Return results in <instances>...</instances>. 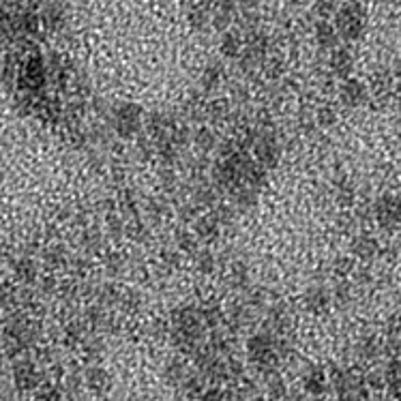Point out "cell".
Masks as SVG:
<instances>
[{"label":"cell","instance_id":"cell-1","mask_svg":"<svg viewBox=\"0 0 401 401\" xmlns=\"http://www.w3.org/2000/svg\"><path fill=\"white\" fill-rule=\"evenodd\" d=\"M172 326V339L179 350L187 354H196V350L202 345L204 335V322L200 318V311L196 307H179L170 318Z\"/></svg>","mask_w":401,"mask_h":401},{"label":"cell","instance_id":"cell-2","mask_svg":"<svg viewBox=\"0 0 401 401\" xmlns=\"http://www.w3.org/2000/svg\"><path fill=\"white\" fill-rule=\"evenodd\" d=\"M247 354L249 360L255 365L257 371L273 374L277 369L279 360H282V354H279V345H277V337L271 333H255L249 337L247 341Z\"/></svg>","mask_w":401,"mask_h":401},{"label":"cell","instance_id":"cell-3","mask_svg":"<svg viewBox=\"0 0 401 401\" xmlns=\"http://www.w3.org/2000/svg\"><path fill=\"white\" fill-rule=\"evenodd\" d=\"M144 118H142V108L135 106V103H120V106L114 108L112 114V127L114 133L123 139H131L135 137L139 131H142Z\"/></svg>","mask_w":401,"mask_h":401},{"label":"cell","instance_id":"cell-4","mask_svg":"<svg viewBox=\"0 0 401 401\" xmlns=\"http://www.w3.org/2000/svg\"><path fill=\"white\" fill-rule=\"evenodd\" d=\"M253 159L266 170H273L282 161V146H279L277 137L268 133V129H257V139L253 144Z\"/></svg>","mask_w":401,"mask_h":401},{"label":"cell","instance_id":"cell-5","mask_svg":"<svg viewBox=\"0 0 401 401\" xmlns=\"http://www.w3.org/2000/svg\"><path fill=\"white\" fill-rule=\"evenodd\" d=\"M13 387L20 393H28L41 387V371L37 363L30 358H20L13 365Z\"/></svg>","mask_w":401,"mask_h":401},{"label":"cell","instance_id":"cell-6","mask_svg":"<svg viewBox=\"0 0 401 401\" xmlns=\"http://www.w3.org/2000/svg\"><path fill=\"white\" fill-rule=\"evenodd\" d=\"M376 215H378V221L385 225V228H389V225H395L401 217V206L395 198L387 196L382 198L378 204H376Z\"/></svg>","mask_w":401,"mask_h":401},{"label":"cell","instance_id":"cell-7","mask_svg":"<svg viewBox=\"0 0 401 401\" xmlns=\"http://www.w3.org/2000/svg\"><path fill=\"white\" fill-rule=\"evenodd\" d=\"M194 228H196L198 240L213 242V240L219 236L221 223H219V219L215 217V213H211V215H202L200 219H196V221H194Z\"/></svg>","mask_w":401,"mask_h":401},{"label":"cell","instance_id":"cell-8","mask_svg":"<svg viewBox=\"0 0 401 401\" xmlns=\"http://www.w3.org/2000/svg\"><path fill=\"white\" fill-rule=\"evenodd\" d=\"M328 303H330V296L322 286H313L305 292L303 305L311 313H324L328 309Z\"/></svg>","mask_w":401,"mask_h":401},{"label":"cell","instance_id":"cell-9","mask_svg":"<svg viewBox=\"0 0 401 401\" xmlns=\"http://www.w3.org/2000/svg\"><path fill=\"white\" fill-rule=\"evenodd\" d=\"M22 84L26 86L28 91H39L41 86L45 84V69L39 60H30L26 62L24 71H22Z\"/></svg>","mask_w":401,"mask_h":401},{"label":"cell","instance_id":"cell-10","mask_svg":"<svg viewBox=\"0 0 401 401\" xmlns=\"http://www.w3.org/2000/svg\"><path fill=\"white\" fill-rule=\"evenodd\" d=\"M84 382H86V387H89L93 393H106L110 389V385H112L110 374L103 367H91L89 371H86V376H84Z\"/></svg>","mask_w":401,"mask_h":401},{"label":"cell","instance_id":"cell-11","mask_svg":"<svg viewBox=\"0 0 401 401\" xmlns=\"http://www.w3.org/2000/svg\"><path fill=\"white\" fill-rule=\"evenodd\" d=\"M266 185H268V170L262 168L260 163H255V161H251L247 165V172H245V187H251V189L260 191V189H264Z\"/></svg>","mask_w":401,"mask_h":401},{"label":"cell","instance_id":"cell-12","mask_svg":"<svg viewBox=\"0 0 401 401\" xmlns=\"http://www.w3.org/2000/svg\"><path fill=\"white\" fill-rule=\"evenodd\" d=\"M303 389L311 397H320L326 391V376L320 369H311L303 378Z\"/></svg>","mask_w":401,"mask_h":401},{"label":"cell","instance_id":"cell-13","mask_svg":"<svg viewBox=\"0 0 401 401\" xmlns=\"http://www.w3.org/2000/svg\"><path fill=\"white\" fill-rule=\"evenodd\" d=\"M198 311H200V318H202L206 328H217L225 318V311H221L217 307V303H204V305H200Z\"/></svg>","mask_w":401,"mask_h":401},{"label":"cell","instance_id":"cell-14","mask_svg":"<svg viewBox=\"0 0 401 401\" xmlns=\"http://www.w3.org/2000/svg\"><path fill=\"white\" fill-rule=\"evenodd\" d=\"M191 371H187V365L183 360H170L168 363V367H165V380L170 382V385L174 387H183V382L187 380Z\"/></svg>","mask_w":401,"mask_h":401},{"label":"cell","instance_id":"cell-15","mask_svg":"<svg viewBox=\"0 0 401 401\" xmlns=\"http://www.w3.org/2000/svg\"><path fill=\"white\" fill-rule=\"evenodd\" d=\"M15 277L20 279L22 284H32L34 279H37V264L32 262L30 257H22L20 262H15Z\"/></svg>","mask_w":401,"mask_h":401},{"label":"cell","instance_id":"cell-16","mask_svg":"<svg viewBox=\"0 0 401 401\" xmlns=\"http://www.w3.org/2000/svg\"><path fill=\"white\" fill-rule=\"evenodd\" d=\"M257 202V191L251 189V187H240L236 189L234 194V206L238 208V211H249L251 206H255Z\"/></svg>","mask_w":401,"mask_h":401},{"label":"cell","instance_id":"cell-17","mask_svg":"<svg viewBox=\"0 0 401 401\" xmlns=\"http://www.w3.org/2000/svg\"><path fill=\"white\" fill-rule=\"evenodd\" d=\"M196 142V146L202 150V152H208V150H213L217 146V135L213 129H208V127H200L194 137H191Z\"/></svg>","mask_w":401,"mask_h":401},{"label":"cell","instance_id":"cell-18","mask_svg":"<svg viewBox=\"0 0 401 401\" xmlns=\"http://www.w3.org/2000/svg\"><path fill=\"white\" fill-rule=\"evenodd\" d=\"M365 93H363V86L358 82H347L343 84L341 89V101L345 103V106H358V103L363 101Z\"/></svg>","mask_w":401,"mask_h":401},{"label":"cell","instance_id":"cell-19","mask_svg":"<svg viewBox=\"0 0 401 401\" xmlns=\"http://www.w3.org/2000/svg\"><path fill=\"white\" fill-rule=\"evenodd\" d=\"M266 395L271 399H275V401L286 397V382H284V378L279 376L277 371L266 374Z\"/></svg>","mask_w":401,"mask_h":401},{"label":"cell","instance_id":"cell-20","mask_svg":"<svg viewBox=\"0 0 401 401\" xmlns=\"http://www.w3.org/2000/svg\"><path fill=\"white\" fill-rule=\"evenodd\" d=\"M196 268L204 275L213 273L217 268V255L211 251V249H202V251H196Z\"/></svg>","mask_w":401,"mask_h":401},{"label":"cell","instance_id":"cell-21","mask_svg":"<svg viewBox=\"0 0 401 401\" xmlns=\"http://www.w3.org/2000/svg\"><path fill=\"white\" fill-rule=\"evenodd\" d=\"M228 277H230L232 288H247V284H249V271L242 262H232Z\"/></svg>","mask_w":401,"mask_h":401},{"label":"cell","instance_id":"cell-22","mask_svg":"<svg viewBox=\"0 0 401 401\" xmlns=\"http://www.w3.org/2000/svg\"><path fill=\"white\" fill-rule=\"evenodd\" d=\"M219 80H221V67L219 65H208L200 76V84H202L204 91H213L219 84Z\"/></svg>","mask_w":401,"mask_h":401},{"label":"cell","instance_id":"cell-23","mask_svg":"<svg viewBox=\"0 0 401 401\" xmlns=\"http://www.w3.org/2000/svg\"><path fill=\"white\" fill-rule=\"evenodd\" d=\"M176 249L183 253H196L198 251V236L187 230L176 232Z\"/></svg>","mask_w":401,"mask_h":401},{"label":"cell","instance_id":"cell-24","mask_svg":"<svg viewBox=\"0 0 401 401\" xmlns=\"http://www.w3.org/2000/svg\"><path fill=\"white\" fill-rule=\"evenodd\" d=\"M204 114H206V118H211V120H223L225 116L230 114V106H228V101L225 99H217V101L208 103V106L204 108Z\"/></svg>","mask_w":401,"mask_h":401},{"label":"cell","instance_id":"cell-25","mask_svg":"<svg viewBox=\"0 0 401 401\" xmlns=\"http://www.w3.org/2000/svg\"><path fill=\"white\" fill-rule=\"evenodd\" d=\"M84 335H86V328H84V324H82L80 320L69 322V324L65 326V341H67L69 345H78V343H82V341H84Z\"/></svg>","mask_w":401,"mask_h":401},{"label":"cell","instance_id":"cell-26","mask_svg":"<svg viewBox=\"0 0 401 401\" xmlns=\"http://www.w3.org/2000/svg\"><path fill=\"white\" fill-rule=\"evenodd\" d=\"M125 266H127V257H125L123 253L110 251V253L106 255V271H108L110 275H118Z\"/></svg>","mask_w":401,"mask_h":401},{"label":"cell","instance_id":"cell-27","mask_svg":"<svg viewBox=\"0 0 401 401\" xmlns=\"http://www.w3.org/2000/svg\"><path fill=\"white\" fill-rule=\"evenodd\" d=\"M34 401H65V395L56 385H43L37 389V399Z\"/></svg>","mask_w":401,"mask_h":401},{"label":"cell","instance_id":"cell-28","mask_svg":"<svg viewBox=\"0 0 401 401\" xmlns=\"http://www.w3.org/2000/svg\"><path fill=\"white\" fill-rule=\"evenodd\" d=\"M240 51V39L236 37V34H225V37L221 39V54L228 56V58H234L236 54Z\"/></svg>","mask_w":401,"mask_h":401},{"label":"cell","instance_id":"cell-29","mask_svg":"<svg viewBox=\"0 0 401 401\" xmlns=\"http://www.w3.org/2000/svg\"><path fill=\"white\" fill-rule=\"evenodd\" d=\"M165 211H168V206L163 202H159V200H150L148 202V217H150V221H154V223L161 221Z\"/></svg>","mask_w":401,"mask_h":401},{"label":"cell","instance_id":"cell-30","mask_svg":"<svg viewBox=\"0 0 401 401\" xmlns=\"http://www.w3.org/2000/svg\"><path fill=\"white\" fill-rule=\"evenodd\" d=\"M161 262L165 268H176L181 264V251L179 249H163L161 251Z\"/></svg>","mask_w":401,"mask_h":401},{"label":"cell","instance_id":"cell-31","mask_svg":"<svg viewBox=\"0 0 401 401\" xmlns=\"http://www.w3.org/2000/svg\"><path fill=\"white\" fill-rule=\"evenodd\" d=\"M374 249H376V242L371 240V238H358L356 242H354V251L358 253V255H363V257H367V255H371L374 253Z\"/></svg>","mask_w":401,"mask_h":401},{"label":"cell","instance_id":"cell-32","mask_svg":"<svg viewBox=\"0 0 401 401\" xmlns=\"http://www.w3.org/2000/svg\"><path fill=\"white\" fill-rule=\"evenodd\" d=\"M225 393L219 389V387H211V389H206L196 401H223Z\"/></svg>","mask_w":401,"mask_h":401},{"label":"cell","instance_id":"cell-33","mask_svg":"<svg viewBox=\"0 0 401 401\" xmlns=\"http://www.w3.org/2000/svg\"><path fill=\"white\" fill-rule=\"evenodd\" d=\"M108 232H110V236H116V238H118L120 234L125 232V223L120 221L118 217L110 215V217H108Z\"/></svg>","mask_w":401,"mask_h":401},{"label":"cell","instance_id":"cell-34","mask_svg":"<svg viewBox=\"0 0 401 401\" xmlns=\"http://www.w3.org/2000/svg\"><path fill=\"white\" fill-rule=\"evenodd\" d=\"M333 37H335V32H333V28H330L328 24H320L318 26V39L322 41V45H328L330 41H333Z\"/></svg>","mask_w":401,"mask_h":401},{"label":"cell","instance_id":"cell-35","mask_svg":"<svg viewBox=\"0 0 401 401\" xmlns=\"http://www.w3.org/2000/svg\"><path fill=\"white\" fill-rule=\"evenodd\" d=\"M120 303H123V307L129 311V309H137L139 307V296L135 292H127L125 296H120Z\"/></svg>","mask_w":401,"mask_h":401},{"label":"cell","instance_id":"cell-36","mask_svg":"<svg viewBox=\"0 0 401 401\" xmlns=\"http://www.w3.org/2000/svg\"><path fill=\"white\" fill-rule=\"evenodd\" d=\"M333 120H335V114H333V110H330V108H322L318 112V123L320 125L328 127V125H333Z\"/></svg>","mask_w":401,"mask_h":401},{"label":"cell","instance_id":"cell-37","mask_svg":"<svg viewBox=\"0 0 401 401\" xmlns=\"http://www.w3.org/2000/svg\"><path fill=\"white\" fill-rule=\"evenodd\" d=\"M69 401H76V399H69Z\"/></svg>","mask_w":401,"mask_h":401}]
</instances>
